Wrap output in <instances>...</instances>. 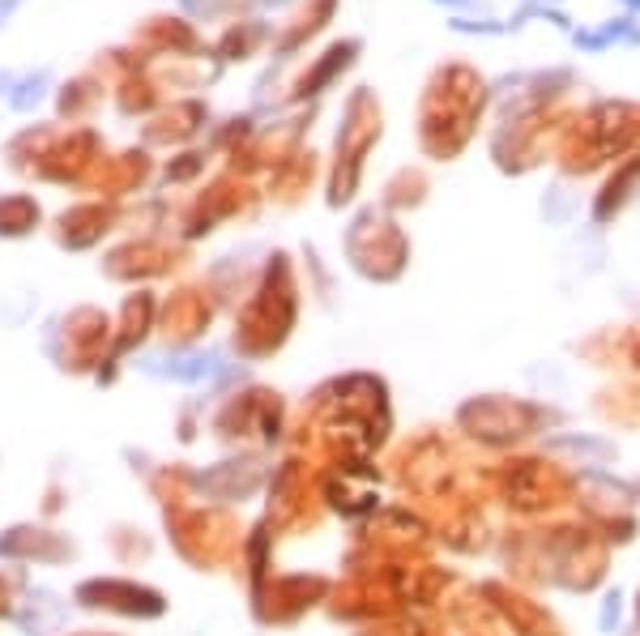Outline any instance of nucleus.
Returning a JSON list of instances; mask_svg holds the SVG:
<instances>
[{"label": "nucleus", "instance_id": "39448f33", "mask_svg": "<svg viewBox=\"0 0 640 636\" xmlns=\"http://www.w3.org/2000/svg\"><path fill=\"white\" fill-rule=\"evenodd\" d=\"M628 5H632V9H640V0H628Z\"/></svg>", "mask_w": 640, "mask_h": 636}, {"label": "nucleus", "instance_id": "7ed1b4c3", "mask_svg": "<svg viewBox=\"0 0 640 636\" xmlns=\"http://www.w3.org/2000/svg\"><path fill=\"white\" fill-rule=\"evenodd\" d=\"M440 5H457V9H466V5H474V0H440Z\"/></svg>", "mask_w": 640, "mask_h": 636}, {"label": "nucleus", "instance_id": "f257e3e1", "mask_svg": "<svg viewBox=\"0 0 640 636\" xmlns=\"http://www.w3.org/2000/svg\"><path fill=\"white\" fill-rule=\"evenodd\" d=\"M623 35H632V18H619V22H611V26H602V30H576V43L581 47H589V52H598V47H606V43H615V39H623Z\"/></svg>", "mask_w": 640, "mask_h": 636}, {"label": "nucleus", "instance_id": "f03ea898", "mask_svg": "<svg viewBox=\"0 0 640 636\" xmlns=\"http://www.w3.org/2000/svg\"><path fill=\"white\" fill-rule=\"evenodd\" d=\"M18 5H22V0H0V26L13 18V9H18Z\"/></svg>", "mask_w": 640, "mask_h": 636}, {"label": "nucleus", "instance_id": "20e7f679", "mask_svg": "<svg viewBox=\"0 0 640 636\" xmlns=\"http://www.w3.org/2000/svg\"><path fill=\"white\" fill-rule=\"evenodd\" d=\"M5 86H9V77H5V73H0V90H5Z\"/></svg>", "mask_w": 640, "mask_h": 636}]
</instances>
